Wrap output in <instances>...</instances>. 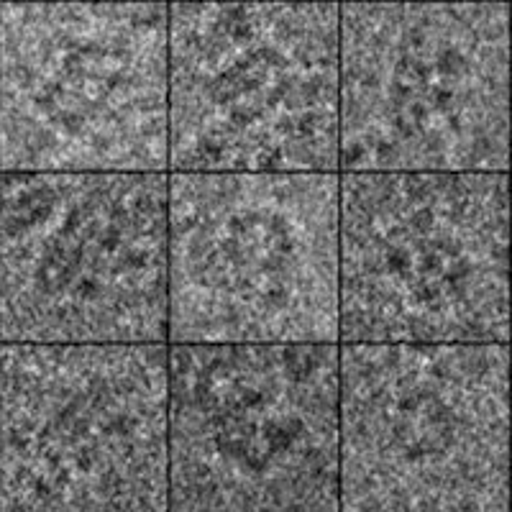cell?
<instances>
[{
  "label": "cell",
  "instance_id": "6da1fadb",
  "mask_svg": "<svg viewBox=\"0 0 512 512\" xmlns=\"http://www.w3.org/2000/svg\"><path fill=\"white\" fill-rule=\"evenodd\" d=\"M167 172H338L341 0H167Z\"/></svg>",
  "mask_w": 512,
  "mask_h": 512
},
{
  "label": "cell",
  "instance_id": "7a4b0ae2",
  "mask_svg": "<svg viewBox=\"0 0 512 512\" xmlns=\"http://www.w3.org/2000/svg\"><path fill=\"white\" fill-rule=\"evenodd\" d=\"M338 180V344H510L507 172Z\"/></svg>",
  "mask_w": 512,
  "mask_h": 512
},
{
  "label": "cell",
  "instance_id": "3957f363",
  "mask_svg": "<svg viewBox=\"0 0 512 512\" xmlns=\"http://www.w3.org/2000/svg\"><path fill=\"white\" fill-rule=\"evenodd\" d=\"M338 172H167V344H338Z\"/></svg>",
  "mask_w": 512,
  "mask_h": 512
},
{
  "label": "cell",
  "instance_id": "277c9868",
  "mask_svg": "<svg viewBox=\"0 0 512 512\" xmlns=\"http://www.w3.org/2000/svg\"><path fill=\"white\" fill-rule=\"evenodd\" d=\"M510 0H341L338 172H507Z\"/></svg>",
  "mask_w": 512,
  "mask_h": 512
},
{
  "label": "cell",
  "instance_id": "5b68a950",
  "mask_svg": "<svg viewBox=\"0 0 512 512\" xmlns=\"http://www.w3.org/2000/svg\"><path fill=\"white\" fill-rule=\"evenodd\" d=\"M338 395V344H169L167 510H341Z\"/></svg>",
  "mask_w": 512,
  "mask_h": 512
},
{
  "label": "cell",
  "instance_id": "8992f818",
  "mask_svg": "<svg viewBox=\"0 0 512 512\" xmlns=\"http://www.w3.org/2000/svg\"><path fill=\"white\" fill-rule=\"evenodd\" d=\"M167 0H0V172H167Z\"/></svg>",
  "mask_w": 512,
  "mask_h": 512
},
{
  "label": "cell",
  "instance_id": "52a82bcc",
  "mask_svg": "<svg viewBox=\"0 0 512 512\" xmlns=\"http://www.w3.org/2000/svg\"><path fill=\"white\" fill-rule=\"evenodd\" d=\"M167 333V172H0V341Z\"/></svg>",
  "mask_w": 512,
  "mask_h": 512
},
{
  "label": "cell",
  "instance_id": "ba28073f",
  "mask_svg": "<svg viewBox=\"0 0 512 512\" xmlns=\"http://www.w3.org/2000/svg\"><path fill=\"white\" fill-rule=\"evenodd\" d=\"M341 349V510L507 512L510 344Z\"/></svg>",
  "mask_w": 512,
  "mask_h": 512
},
{
  "label": "cell",
  "instance_id": "9c48e42d",
  "mask_svg": "<svg viewBox=\"0 0 512 512\" xmlns=\"http://www.w3.org/2000/svg\"><path fill=\"white\" fill-rule=\"evenodd\" d=\"M169 344L0 341V510H167Z\"/></svg>",
  "mask_w": 512,
  "mask_h": 512
}]
</instances>
